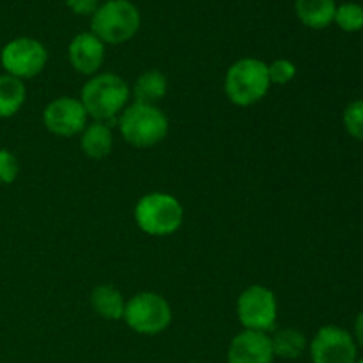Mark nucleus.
I'll return each instance as SVG.
<instances>
[{
  "label": "nucleus",
  "instance_id": "f257e3e1",
  "mask_svg": "<svg viewBox=\"0 0 363 363\" xmlns=\"http://www.w3.org/2000/svg\"><path fill=\"white\" fill-rule=\"evenodd\" d=\"M131 98V89L119 74L98 73L82 87L80 101L85 112L98 123L119 119Z\"/></svg>",
  "mask_w": 363,
  "mask_h": 363
},
{
  "label": "nucleus",
  "instance_id": "f03ea898",
  "mask_svg": "<svg viewBox=\"0 0 363 363\" xmlns=\"http://www.w3.org/2000/svg\"><path fill=\"white\" fill-rule=\"evenodd\" d=\"M272 82L268 77V64L255 57L236 60L227 69L223 89L229 101L236 106H252L266 98Z\"/></svg>",
  "mask_w": 363,
  "mask_h": 363
},
{
  "label": "nucleus",
  "instance_id": "7ed1b4c3",
  "mask_svg": "<svg viewBox=\"0 0 363 363\" xmlns=\"http://www.w3.org/2000/svg\"><path fill=\"white\" fill-rule=\"evenodd\" d=\"M140 23V11L133 2L108 0L91 16V32L105 45H123L137 35Z\"/></svg>",
  "mask_w": 363,
  "mask_h": 363
},
{
  "label": "nucleus",
  "instance_id": "20e7f679",
  "mask_svg": "<svg viewBox=\"0 0 363 363\" xmlns=\"http://www.w3.org/2000/svg\"><path fill=\"white\" fill-rule=\"evenodd\" d=\"M117 124L124 140L140 149L158 145L169 133V119L158 105L133 103L123 110Z\"/></svg>",
  "mask_w": 363,
  "mask_h": 363
},
{
  "label": "nucleus",
  "instance_id": "39448f33",
  "mask_svg": "<svg viewBox=\"0 0 363 363\" xmlns=\"http://www.w3.org/2000/svg\"><path fill=\"white\" fill-rule=\"evenodd\" d=\"M135 223L149 236H170L183 225L184 211L181 202L165 191L144 195L135 206Z\"/></svg>",
  "mask_w": 363,
  "mask_h": 363
},
{
  "label": "nucleus",
  "instance_id": "423d86ee",
  "mask_svg": "<svg viewBox=\"0 0 363 363\" xmlns=\"http://www.w3.org/2000/svg\"><path fill=\"white\" fill-rule=\"evenodd\" d=\"M123 319L138 335H160L172 323V308L162 294L144 291L126 301Z\"/></svg>",
  "mask_w": 363,
  "mask_h": 363
},
{
  "label": "nucleus",
  "instance_id": "0eeeda50",
  "mask_svg": "<svg viewBox=\"0 0 363 363\" xmlns=\"http://www.w3.org/2000/svg\"><path fill=\"white\" fill-rule=\"evenodd\" d=\"M236 314L245 330L268 333L279 318L275 293L264 286L247 287L238 298Z\"/></svg>",
  "mask_w": 363,
  "mask_h": 363
},
{
  "label": "nucleus",
  "instance_id": "6e6552de",
  "mask_svg": "<svg viewBox=\"0 0 363 363\" xmlns=\"http://www.w3.org/2000/svg\"><path fill=\"white\" fill-rule=\"evenodd\" d=\"M48 62V50L39 39H11L0 52V64L7 74L20 80L34 78L45 69Z\"/></svg>",
  "mask_w": 363,
  "mask_h": 363
},
{
  "label": "nucleus",
  "instance_id": "1a4fd4ad",
  "mask_svg": "<svg viewBox=\"0 0 363 363\" xmlns=\"http://www.w3.org/2000/svg\"><path fill=\"white\" fill-rule=\"evenodd\" d=\"M312 363H354L358 346L347 330L335 325H326L318 330L308 344Z\"/></svg>",
  "mask_w": 363,
  "mask_h": 363
},
{
  "label": "nucleus",
  "instance_id": "9d476101",
  "mask_svg": "<svg viewBox=\"0 0 363 363\" xmlns=\"http://www.w3.org/2000/svg\"><path fill=\"white\" fill-rule=\"evenodd\" d=\"M87 112L78 98L60 96L43 110V124L57 137H74L87 126Z\"/></svg>",
  "mask_w": 363,
  "mask_h": 363
},
{
  "label": "nucleus",
  "instance_id": "9b49d317",
  "mask_svg": "<svg viewBox=\"0 0 363 363\" xmlns=\"http://www.w3.org/2000/svg\"><path fill=\"white\" fill-rule=\"evenodd\" d=\"M275 353L268 333L243 330L238 333L227 350V363H273Z\"/></svg>",
  "mask_w": 363,
  "mask_h": 363
},
{
  "label": "nucleus",
  "instance_id": "f8f14e48",
  "mask_svg": "<svg viewBox=\"0 0 363 363\" xmlns=\"http://www.w3.org/2000/svg\"><path fill=\"white\" fill-rule=\"evenodd\" d=\"M67 59L77 73L94 77L105 62V43L91 30L80 32L67 46Z\"/></svg>",
  "mask_w": 363,
  "mask_h": 363
},
{
  "label": "nucleus",
  "instance_id": "ddd939ff",
  "mask_svg": "<svg viewBox=\"0 0 363 363\" xmlns=\"http://www.w3.org/2000/svg\"><path fill=\"white\" fill-rule=\"evenodd\" d=\"M335 0H294L298 20L314 30L330 27L335 18Z\"/></svg>",
  "mask_w": 363,
  "mask_h": 363
},
{
  "label": "nucleus",
  "instance_id": "4468645a",
  "mask_svg": "<svg viewBox=\"0 0 363 363\" xmlns=\"http://www.w3.org/2000/svg\"><path fill=\"white\" fill-rule=\"evenodd\" d=\"M80 135V147L87 158L103 160L112 152L113 133L110 124L94 121L92 124H87Z\"/></svg>",
  "mask_w": 363,
  "mask_h": 363
},
{
  "label": "nucleus",
  "instance_id": "2eb2a0df",
  "mask_svg": "<svg viewBox=\"0 0 363 363\" xmlns=\"http://www.w3.org/2000/svg\"><path fill=\"white\" fill-rule=\"evenodd\" d=\"M167 91H169V82L165 74L160 69H147L135 80L131 96L135 98V103L158 105L165 98Z\"/></svg>",
  "mask_w": 363,
  "mask_h": 363
},
{
  "label": "nucleus",
  "instance_id": "dca6fc26",
  "mask_svg": "<svg viewBox=\"0 0 363 363\" xmlns=\"http://www.w3.org/2000/svg\"><path fill=\"white\" fill-rule=\"evenodd\" d=\"M91 307L99 318L106 319V321H119L124 315L126 301L117 287L101 284V286L94 287V291L91 293Z\"/></svg>",
  "mask_w": 363,
  "mask_h": 363
},
{
  "label": "nucleus",
  "instance_id": "f3484780",
  "mask_svg": "<svg viewBox=\"0 0 363 363\" xmlns=\"http://www.w3.org/2000/svg\"><path fill=\"white\" fill-rule=\"evenodd\" d=\"M25 99H27V87L23 80L7 73L0 74V117L9 119L16 116L25 105Z\"/></svg>",
  "mask_w": 363,
  "mask_h": 363
},
{
  "label": "nucleus",
  "instance_id": "a211bd4d",
  "mask_svg": "<svg viewBox=\"0 0 363 363\" xmlns=\"http://www.w3.org/2000/svg\"><path fill=\"white\" fill-rule=\"evenodd\" d=\"M269 339H272L275 358H282V360H298L303 357L308 347L307 337L296 328H282Z\"/></svg>",
  "mask_w": 363,
  "mask_h": 363
},
{
  "label": "nucleus",
  "instance_id": "6ab92c4d",
  "mask_svg": "<svg viewBox=\"0 0 363 363\" xmlns=\"http://www.w3.org/2000/svg\"><path fill=\"white\" fill-rule=\"evenodd\" d=\"M333 23H337V27L347 34L360 32L363 28V6L358 2L339 4L335 9Z\"/></svg>",
  "mask_w": 363,
  "mask_h": 363
},
{
  "label": "nucleus",
  "instance_id": "aec40b11",
  "mask_svg": "<svg viewBox=\"0 0 363 363\" xmlns=\"http://www.w3.org/2000/svg\"><path fill=\"white\" fill-rule=\"evenodd\" d=\"M344 128L354 140L363 142V99L350 103L344 110Z\"/></svg>",
  "mask_w": 363,
  "mask_h": 363
},
{
  "label": "nucleus",
  "instance_id": "412c9836",
  "mask_svg": "<svg viewBox=\"0 0 363 363\" xmlns=\"http://www.w3.org/2000/svg\"><path fill=\"white\" fill-rule=\"evenodd\" d=\"M268 77L272 85H287L296 77V64L289 59H277L268 64Z\"/></svg>",
  "mask_w": 363,
  "mask_h": 363
},
{
  "label": "nucleus",
  "instance_id": "4be33fe9",
  "mask_svg": "<svg viewBox=\"0 0 363 363\" xmlns=\"http://www.w3.org/2000/svg\"><path fill=\"white\" fill-rule=\"evenodd\" d=\"M20 174V162L9 149L0 147V184H11Z\"/></svg>",
  "mask_w": 363,
  "mask_h": 363
},
{
  "label": "nucleus",
  "instance_id": "5701e85b",
  "mask_svg": "<svg viewBox=\"0 0 363 363\" xmlns=\"http://www.w3.org/2000/svg\"><path fill=\"white\" fill-rule=\"evenodd\" d=\"M66 4L78 16H92L99 7V0H66Z\"/></svg>",
  "mask_w": 363,
  "mask_h": 363
},
{
  "label": "nucleus",
  "instance_id": "b1692460",
  "mask_svg": "<svg viewBox=\"0 0 363 363\" xmlns=\"http://www.w3.org/2000/svg\"><path fill=\"white\" fill-rule=\"evenodd\" d=\"M353 339H354V342H357V346L363 347V311L358 314L357 321H354Z\"/></svg>",
  "mask_w": 363,
  "mask_h": 363
},
{
  "label": "nucleus",
  "instance_id": "393cba45",
  "mask_svg": "<svg viewBox=\"0 0 363 363\" xmlns=\"http://www.w3.org/2000/svg\"><path fill=\"white\" fill-rule=\"evenodd\" d=\"M354 363H363V358H357V362Z\"/></svg>",
  "mask_w": 363,
  "mask_h": 363
}]
</instances>
